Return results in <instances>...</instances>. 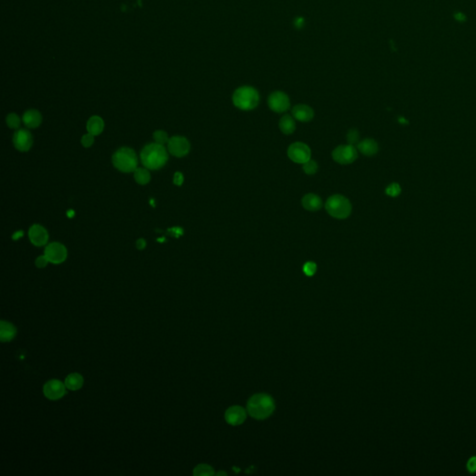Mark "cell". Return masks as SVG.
<instances>
[{"instance_id": "obj_6", "label": "cell", "mask_w": 476, "mask_h": 476, "mask_svg": "<svg viewBox=\"0 0 476 476\" xmlns=\"http://www.w3.org/2000/svg\"><path fill=\"white\" fill-rule=\"evenodd\" d=\"M332 157L339 164L348 165L357 160L358 153L354 145H340L333 151Z\"/></svg>"}, {"instance_id": "obj_18", "label": "cell", "mask_w": 476, "mask_h": 476, "mask_svg": "<svg viewBox=\"0 0 476 476\" xmlns=\"http://www.w3.org/2000/svg\"><path fill=\"white\" fill-rule=\"evenodd\" d=\"M16 327L9 322L2 320L0 323V340L2 342H9L16 336Z\"/></svg>"}, {"instance_id": "obj_22", "label": "cell", "mask_w": 476, "mask_h": 476, "mask_svg": "<svg viewBox=\"0 0 476 476\" xmlns=\"http://www.w3.org/2000/svg\"><path fill=\"white\" fill-rule=\"evenodd\" d=\"M279 128L284 134H292L296 128V124L293 118L289 115L282 117L279 121Z\"/></svg>"}, {"instance_id": "obj_25", "label": "cell", "mask_w": 476, "mask_h": 476, "mask_svg": "<svg viewBox=\"0 0 476 476\" xmlns=\"http://www.w3.org/2000/svg\"><path fill=\"white\" fill-rule=\"evenodd\" d=\"M153 137L154 142L159 145H164L165 144H168L170 141L168 133L164 130H155L153 132Z\"/></svg>"}, {"instance_id": "obj_1", "label": "cell", "mask_w": 476, "mask_h": 476, "mask_svg": "<svg viewBox=\"0 0 476 476\" xmlns=\"http://www.w3.org/2000/svg\"><path fill=\"white\" fill-rule=\"evenodd\" d=\"M141 159L145 168L148 170H159L163 168L169 159L164 145L153 143L145 146L141 153Z\"/></svg>"}, {"instance_id": "obj_31", "label": "cell", "mask_w": 476, "mask_h": 476, "mask_svg": "<svg viewBox=\"0 0 476 476\" xmlns=\"http://www.w3.org/2000/svg\"><path fill=\"white\" fill-rule=\"evenodd\" d=\"M347 140L351 145H357L359 140V133L357 129H351L347 134Z\"/></svg>"}, {"instance_id": "obj_8", "label": "cell", "mask_w": 476, "mask_h": 476, "mask_svg": "<svg viewBox=\"0 0 476 476\" xmlns=\"http://www.w3.org/2000/svg\"><path fill=\"white\" fill-rule=\"evenodd\" d=\"M289 158L298 164H304L311 159V149L303 143H294L288 150Z\"/></svg>"}, {"instance_id": "obj_27", "label": "cell", "mask_w": 476, "mask_h": 476, "mask_svg": "<svg viewBox=\"0 0 476 476\" xmlns=\"http://www.w3.org/2000/svg\"><path fill=\"white\" fill-rule=\"evenodd\" d=\"M317 168H318V166H317L316 162L311 160V159L303 164V170L308 175H314L315 172L317 171Z\"/></svg>"}, {"instance_id": "obj_24", "label": "cell", "mask_w": 476, "mask_h": 476, "mask_svg": "<svg viewBox=\"0 0 476 476\" xmlns=\"http://www.w3.org/2000/svg\"><path fill=\"white\" fill-rule=\"evenodd\" d=\"M214 475L213 468L208 464H199L194 470V476H210Z\"/></svg>"}, {"instance_id": "obj_38", "label": "cell", "mask_w": 476, "mask_h": 476, "mask_svg": "<svg viewBox=\"0 0 476 476\" xmlns=\"http://www.w3.org/2000/svg\"><path fill=\"white\" fill-rule=\"evenodd\" d=\"M455 17H456V19H458V20H459V21H463V20L465 19V17H464V15H463V14H461V13H459V14H456V15H455Z\"/></svg>"}, {"instance_id": "obj_13", "label": "cell", "mask_w": 476, "mask_h": 476, "mask_svg": "<svg viewBox=\"0 0 476 476\" xmlns=\"http://www.w3.org/2000/svg\"><path fill=\"white\" fill-rule=\"evenodd\" d=\"M28 237L31 243L36 247L45 246L49 241L48 231L40 224H34L31 226L28 233Z\"/></svg>"}, {"instance_id": "obj_40", "label": "cell", "mask_w": 476, "mask_h": 476, "mask_svg": "<svg viewBox=\"0 0 476 476\" xmlns=\"http://www.w3.org/2000/svg\"><path fill=\"white\" fill-rule=\"evenodd\" d=\"M217 475H218V476H221V475H226V474H225V473H218Z\"/></svg>"}, {"instance_id": "obj_35", "label": "cell", "mask_w": 476, "mask_h": 476, "mask_svg": "<svg viewBox=\"0 0 476 476\" xmlns=\"http://www.w3.org/2000/svg\"><path fill=\"white\" fill-rule=\"evenodd\" d=\"M183 180H184V178H183V175L182 173L180 172H176L175 175H174V178H173V182L175 185L177 186H180L182 183H183Z\"/></svg>"}, {"instance_id": "obj_7", "label": "cell", "mask_w": 476, "mask_h": 476, "mask_svg": "<svg viewBox=\"0 0 476 476\" xmlns=\"http://www.w3.org/2000/svg\"><path fill=\"white\" fill-rule=\"evenodd\" d=\"M44 255L48 258L51 264H62L67 258V249L62 244L53 242L45 247Z\"/></svg>"}, {"instance_id": "obj_30", "label": "cell", "mask_w": 476, "mask_h": 476, "mask_svg": "<svg viewBox=\"0 0 476 476\" xmlns=\"http://www.w3.org/2000/svg\"><path fill=\"white\" fill-rule=\"evenodd\" d=\"M94 135L90 134V133H87L84 136L82 137L81 139V144L82 145L85 147V148H89L91 147L94 144Z\"/></svg>"}, {"instance_id": "obj_39", "label": "cell", "mask_w": 476, "mask_h": 476, "mask_svg": "<svg viewBox=\"0 0 476 476\" xmlns=\"http://www.w3.org/2000/svg\"><path fill=\"white\" fill-rule=\"evenodd\" d=\"M67 216H68L69 218H72L73 216H75V211L74 210H69L68 212H67Z\"/></svg>"}, {"instance_id": "obj_20", "label": "cell", "mask_w": 476, "mask_h": 476, "mask_svg": "<svg viewBox=\"0 0 476 476\" xmlns=\"http://www.w3.org/2000/svg\"><path fill=\"white\" fill-rule=\"evenodd\" d=\"M64 384L70 391H77L83 387L84 378L79 373H71L66 377Z\"/></svg>"}, {"instance_id": "obj_14", "label": "cell", "mask_w": 476, "mask_h": 476, "mask_svg": "<svg viewBox=\"0 0 476 476\" xmlns=\"http://www.w3.org/2000/svg\"><path fill=\"white\" fill-rule=\"evenodd\" d=\"M247 417L245 409L238 406L228 408L225 412V419L231 425L237 426L242 424Z\"/></svg>"}, {"instance_id": "obj_21", "label": "cell", "mask_w": 476, "mask_h": 476, "mask_svg": "<svg viewBox=\"0 0 476 476\" xmlns=\"http://www.w3.org/2000/svg\"><path fill=\"white\" fill-rule=\"evenodd\" d=\"M357 149L363 154L367 155V156H371V155H374L378 153L379 147H378V145L374 140L366 139V140H364V141H362L361 143L358 144Z\"/></svg>"}, {"instance_id": "obj_32", "label": "cell", "mask_w": 476, "mask_h": 476, "mask_svg": "<svg viewBox=\"0 0 476 476\" xmlns=\"http://www.w3.org/2000/svg\"><path fill=\"white\" fill-rule=\"evenodd\" d=\"M49 263H50V262H49V260H48V258H47L46 256H39V257H38V258L35 260V266H36L37 268L42 269V268H45V267H46V266L49 264Z\"/></svg>"}, {"instance_id": "obj_23", "label": "cell", "mask_w": 476, "mask_h": 476, "mask_svg": "<svg viewBox=\"0 0 476 476\" xmlns=\"http://www.w3.org/2000/svg\"><path fill=\"white\" fill-rule=\"evenodd\" d=\"M134 178L136 180L137 183L141 185H145L150 182L151 180V174L149 172V170L146 168H138L134 171Z\"/></svg>"}, {"instance_id": "obj_16", "label": "cell", "mask_w": 476, "mask_h": 476, "mask_svg": "<svg viewBox=\"0 0 476 476\" xmlns=\"http://www.w3.org/2000/svg\"><path fill=\"white\" fill-rule=\"evenodd\" d=\"M23 122L27 128H35L42 123V116L37 110L30 109L26 111L23 116Z\"/></svg>"}, {"instance_id": "obj_34", "label": "cell", "mask_w": 476, "mask_h": 476, "mask_svg": "<svg viewBox=\"0 0 476 476\" xmlns=\"http://www.w3.org/2000/svg\"><path fill=\"white\" fill-rule=\"evenodd\" d=\"M168 233L170 234V236L175 237V238H178V237H180V236L183 235V230L181 229L180 227H173L171 229H169Z\"/></svg>"}, {"instance_id": "obj_28", "label": "cell", "mask_w": 476, "mask_h": 476, "mask_svg": "<svg viewBox=\"0 0 476 476\" xmlns=\"http://www.w3.org/2000/svg\"><path fill=\"white\" fill-rule=\"evenodd\" d=\"M316 269H317V266L313 262H308L303 266V272L308 276H313L316 272Z\"/></svg>"}, {"instance_id": "obj_19", "label": "cell", "mask_w": 476, "mask_h": 476, "mask_svg": "<svg viewBox=\"0 0 476 476\" xmlns=\"http://www.w3.org/2000/svg\"><path fill=\"white\" fill-rule=\"evenodd\" d=\"M104 129V121L102 118L98 116H93L88 120L87 123V130L89 133L94 136H98L102 133Z\"/></svg>"}, {"instance_id": "obj_26", "label": "cell", "mask_w": 476, "mask_h": 476, "mask_svg": "<svg viewBox=\"0 0 476 476\" xmlns=\"http://www.w3.org/2000/svg\"><path fill=\"white\" fill-rule=\"evenodd\" d=\"M7 125L9 126L10 128H19L21 126V119L18 117V115L16 114H9V116L7 117Z\"/></svg>"}, {"instance_id": "obj_4", "label": "cell", "mask_w": 476, "mask_h": 476, "mask_svg": "<svg viewBox=\"0 0 476 476\" xmlns=\"http://www.w3.org/2000/svg\"><path fill=\"white\" fill-rule=\"evenodd\" d=\"M113 165L117 170L124 173L134 172L138 169V158L134 150L128 147H122L114 153L112 157Z\"/></svg>"}, {"instance_id": "obj_9", "label": "cell", "mask_w": 476, "mask_h": 476, "mask_svg": "<svg viewBox=\"0 0 476 476\" xmlns=\"http://www.w3.org/2000/svg\"><path fill=\"white\" fill-rule=\"evenodd\" d=\"M66 386L64 383L60 382L59 380H51L46 383L43 387V393L48 399L56 401L60 399L65 395Z\"/></svg>"}, {"instance_id": "obj_17", "label": "cell", "mask_w": 476, "mask_h": 476, "mask_svg": "<svg viewBox=\"0 0 476 476\" xmlns=\"http://www.w3.org/2000/svg\"><path fill=\"white\" fill-rule=\"evenodd\" d=\"M301 204L305 209L312 212L318 211L323 207L322 199L315 194H308L306 196H303L301 200Z\"/></svg>"}, {"instance_id": "obj_5", "label": "cell", "mask_w": 476, "mask_h": 476, "mask_svg": "<svg viewBox=\"0 0 476 476\" xmlns=\"http://www.w3.org/2000/svg\"><path fill=\"white\" fill-rule=\"evenodd\" d=\"M326 209L335 219L343 220L352 212V205L345 196L340 195L332 196L326 202Z\"/></svg>"}, {"instance_id": "obj_36", "label": "cell", "mask_w": 476, "mask_h": 476, "mask_svg": "<svg viewBox=\"0 0 476 476\" xmlns=\"http://www.w3.org/2000/svg\"><path fill=\"white\" fill-rule=\"evenodd\" d=\"M136 247L139 250H144L145 247H146V241H145L144 238H140L138 239L136 242Z\"/></svg>"}, {"instance_id": "obj_2", "label": "cell", "mask_w": 476, "mask_h": 476, "mask_svg": "<svg viewBox=\"0 0 476 476\" xmlns=\"http://www.w3.org/2000/svg\"><path fill=\"white\" fill-rule=\"evenodd\" d=\"M247 412L256 419H265L272 415L275 405L272 397L268 394L259 393L253 395L247 402Z\"/></svg>"}, {"instance_id": "obj_29", "label": "cell", "mask_w": 476, "mask_h": 476, "mask_svg": "<svg viewBox=\"0 0 476 476\" xmlns=\"http://www.w3.org/2000/svg\"><path fill=\"white\" fill-rule=\"evenodd\" d=\"M400 193H401V188H400L399 184H397V183H392L386 189V194L388 196H392V197L398 196Z\"/></svg>"}, {"instance_id": "obj_37", "label": "cell", "mask_w": 476, "mask_h": 476, "mask_svg": "<svg viewBox=\"0 0 476 476\" xmlns=\"http://www.w3.org/2000/svg\"><path fill=\"white\" fill-rule=\"evenodd\" d=\"M22 237H24V232H23V231H18V232H16V233H15V234L12 236V239H13V240H18L19 238H22Z\"/></svg>"}, {"instance_id": "obj_15", "label": "cell", "mask_w": 476, "mask_h": 476, "mask_svg": "<svg viewBox=\"0 0 476 476\" xmlns=\"http://www.w3.org/2000/svg\"><path fill=\"white\" fill-rule=\"evenodd\" d=\"M292 115L294 119L300 122H309L314 118V110L305 104H298L293 107Z\"/></svg>"}, {"instance_id": "obj_10", "label": "cell", "mask_w": 476, "mask_h": 476, "mask_svg": "<svg viewBox=\"0 0 476 476\" xmlns=\"http://www.w3.org/2000/svg\"><path fill=\"white\" fill-rule=\"evenodd\" d=\"M170 153L176 157H182L188 154L191 145L185 137L174 136L168 143Z\"/></svg>"}, {"instance_id": "obj_12", "label": "cell", "mask_w": 476, "mask_h": 476, "mask_svg": "<svg viewBox=\"0 0 476 476\" xmlns=\"http://www.w3.org/2000/svg\"><path fill=\"white\" fill-rule=\"evenodd\" d=\"M13 145L21 152H27L33 145V136L27 129H19L13 135Z\"/></svg>"}, {"instance_id": "obj_11", "label": "cell", "mask_w": 476, "mask_h": 476, "mask_svg": "<svg viewBox=\"0 0 476 476\" xmlns=\"http://www.w3.org/2000/svg\"><path fill=\"white\" fill-rule=\"evenodd\" d=\"M268 104L271 110L276 113H283L289 110L290 101L289 96L282 91H275L269 96Z\"/></svg>"}, {"instance_id": "obj_3", "label": "cell", "mask_w": 476, "mask_h": 476, "mask_svg": "<svg viewBox=\"0 0 476 476\" xmlns=\"http://www.w3.org/2000/svg\"><path fill=\"white\" fill-rule=\"evenodd\" d=\"M260 102V95L252 87H241L233 95V102L240 110H253Z\"/></svg>"}, {"instance_id": "obj_33", "label": "cell", "mask_w": 476, "mask_h": 476, "mask_svg": "<svg viewBox=\"0 0 476 476\" xmlns=\"http://www.w3.org/2000/svg\"><path fill=\"white\" fill-rule=\"evenodd\" d=\"M468 471L472 474L476 472V457H473L469 459L467 463Z\"/></svg>"}]
</instances>
